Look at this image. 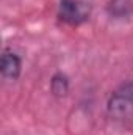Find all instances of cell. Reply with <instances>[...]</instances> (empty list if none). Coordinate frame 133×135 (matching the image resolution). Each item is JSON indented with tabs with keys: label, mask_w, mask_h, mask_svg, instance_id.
Returning a JSON list of instances; mask_svg holds the SVG:
<instances>
[{
	"label": "cell",
	"mask_w": 133,
	"mask_h": 135,
	"mask_svg": "<svg viewBox=\"0 0 133 135\" xmlns=\"http://www.w3.org/2000/svg\"><path fill=\"white\" fill-rule=\"evenodd\" d=\"M133 0H111L108 5V13L114 17H124L132 11Z\"/></svg>",
	"instance_id": "5b68a950"
},
{
	"label": "cell",
	"mask_w": 133,
	"mask_h": 135,
	"mask_svg": "<svg viewBox=\"0 0 133 135\" xmlns=\"http://www.w3.org/2000/svg\"><path fill=\"white\" fill-rule=\"evenodd\" d=\"M21 69H22V61L19 55H16L11 50H5L2 55V61H0L2 75L6 80H16L21 75Z\"/></svg>",
	"instance_id": "3957f363"
},
{
	"label": "cell",
	"mask_w": 133,
	"mask_h": 135,
	"mask_svg": "<svg viewBox=\"0 0 133 135\" xmlns=\"http://www.w3.org/2000/svg\"><path fill=\"white\" fill-rule=\"evenodd\" d=\"M50 90L58 98L66 96L67 91H69V79H67L64 74H61V72L55 74L52 77V80H50Z\"/></svg>",
	"instance_id": "277c9868"
},
{
	"label": "cell",
	"mask_w": 133,
	"mask_h": 135,
	"mask_svg": "<svg viewBox=\"0 0 133 135\" xmlns=\"http://www.w3.org/2000/svg\"><path fill=\"white\" fill-rule=\"evenodd\" d=\"M106 112L110 118L116 121H132L133 119V82L122 83L113 91L106 104Z\"/></svg>",
	"instance_id": "6da1fadb"
},
{
	"label": "cell",
	"mask_w": 133,
	"mask_h": 135,
	"mask_svg": "<svg viewBox=\"0 0 133 135\" xmlns=\"http://www.w3.org/2000/svg\"><path fill=\"white\" fill-rule=\"evenodd\" d=\"M91 16V3L88 0H60L58 17L67 25L77 27Z\"/></svg>",
	"instance_id": "7a4b0ae2"
}]
</instances>
